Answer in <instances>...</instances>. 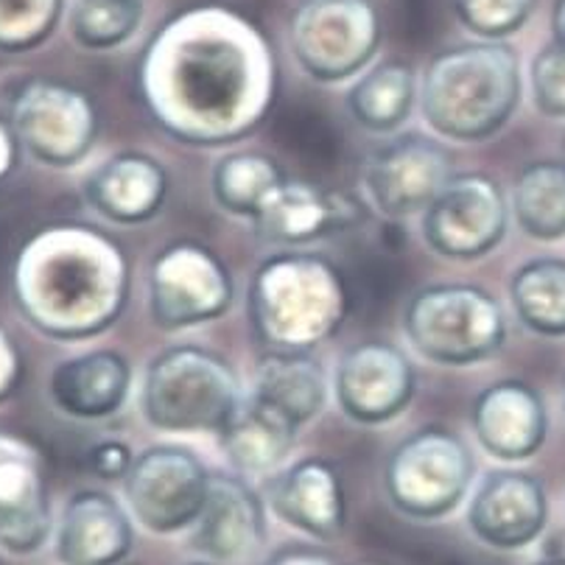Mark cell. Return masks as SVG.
Here are the masks:
<instances>
[{
	"label": "cell",
	"mask_w": 565,
	"mask_h": 565,
	"mask_svg": "<svg viewBox=\"0 0 565 565\" xmlns=\"http://www.w3.org/2000/svg\"><path fill=\"white\" fill-rule=\"evenodd\" d=\"M521 98V67L507 45H465L439 54L423 82V113L448 138L479 140L507 124Z\"/></svg>",
	"instance_id": "obj_1"
},
{
	"label": "cell",
	"mask_w": 565,
	"mask_h": 565,
	"mask_svg": "<svg viewBox=\"0 0 565 565\" xmlns=\"http://www.w3.org/2000/svg\"><path fill=\"white\" fill-rule=\"evenodd\" d=\"M348 300L344 280L322 258H271L255 275V322L282 350H306L331 337L348 313Z\"/></svg>",
	"instance_id": "obj_2"
},
{
	"label": "cell",
	"mask_w": 565,
	"mask_h": 565,
	"mask_svg": "<svg viewBox=\"0 0 565 565\" xmlns=\"http://www.w3.org/2000/svg\"><path fill=\"white\" fill-rule=\"evenodd\" d=\"M238 401L233 370L202 348L166 350L146 373V420L163 431H218Z\"/></svg>",
	"instance_id": "obj_3"
},
{
	"label": "cell",
	"mask_w": 565,
	"mask_h": 565,
	"mask_svg": "<svg viewBox=\"0 0 565 565\" xmlns=\"http://www.w3.org/2000/svg\"><path fill=\"white\" fill-rule=\"evenodd\" d=\"M412 344L443 364H473L504 342L501 306L476 286H434L412 300L406 313Z\"/></svg>",
	"instance_id": "obj_4"
},
{
	"label": "cell",
	"mask_w": 565,
	"mask_h": 565,
	"mask_svg": "<svg viewBox=\"0 0 565 565\" xmlns=\"http://www.w3.org/2000/svg\"><path fill=\"white\" fill-rule=\"evenodd\" d=\"M473 476V459L457 437L420 431L392 454L386 490L397 510L415 518H437L462 501Z\"/></svg>",
	"instance_id": "obj_5"
},
{
	"label": "cell",
	"mask_w": 565,
	"mask_h": 565,
	"mask_svg": "<svg viewBox=\"0 0 565 565\" xmlns=\"http://www.w3.org/2000/svg\"><path fill=\"white\" fill-rule=\"evenodd\" d=\"M291 43L311 76L339 82L373 56L379 23L367 0H308L295 14Z\"/></svg>",
	"instance_id": "obj_6"
},
{
	"label": "cell",
	"mask_w": 565,
	"mask_h": 565,
	"mask_svg": "<svg viewBox=\"0 0 565 565\" xmlns=\"http://www.w3.org/2000/svg\"><path fill=\"white\" fill-rule=\"evenodd\" d=\"M124 490L146 530L169 535L196 521L205 504L207 473L185 448H151L129 465Z\"/></svg>",
	"instance_id": "obj_7"
},
{
	"label": "cell",
	"mask_w": 565,
	"mask_h": 565,
	"mask_svg": "<svg viewBox=\"0 0 565 565\" xmlns=\"http://www.w3.org/2000/svg\"><path fill=\"white\" fill-rule=\"evenodd\" d=\"M426 238L448 258H479L490 253L507 230V205L488 177H457L426 207Z\"/></svg>",
	"instance_id": "obj_8"
},
{
	"label": "cell",
	"mask_w": 565,
	"mask_h": 565,
	"mask_svg": "<svg viewBox=\"0 0 565 565\" xmlns=\"http://www.w3.org/2000/svg\"><path fill=\"white\" fill-rule=\"evenodd\" d=\"M233 286L207 249L177 244L151 266V311L166 328L193 326L218 317L230 306Z\"/></svg>",
	"instance_id": "obj_9"
},
{
	"label": "cell",
	"mask_w": 565,
	"mask_h": 565,
	"mask_svg": "<svg viewBox=\"0 0 565 565\" xmlns=\"http://www.w3.org/2000/svg\"><path fill=\"white\" fill-rule=\"evenodd\" d=\"M381 213L392 218L426 211L451 182V160L426 138H401L370 157L364 174Z\"/></svg>",
	"instance_id": "obj_10"
},
{
	"label": "cell",
	"mask_w": 565,
	"mask_h": 565,
	"mask_svg": "<svg viewBox=\"0 0 565 565\" xmlns=\"http://www.w3.org/2000/svg\"><path fill=\"white\" fill-rule=\"evenodd\" d=\"M412 390L415 375L409 361L390 344H359L339 364V401L353 420H390L409 403Z\"/></svg>",
	"instance_id": "obj_11"
},
{
	"label": "cell",
	"mask_w": 565,
	"mask_h": 565,
	"mask_svg": "<svg viewBox=\"0 0 565 565\" xmlns=\"http://www.w3.org/2000/svg\"><path fill=\"white\" fill-rule=\"evenodd\" d=\"M470 526L488 546L521 548L546 526V493L535 476L495 470L470 504Z\"/></svg>",
	"instance_id": "obj_12"
},
{
	"label": "cell",
	"mask_w": 565,
	"mask_h": 565,
	"mask_svg": "<svg viewBox=\"0 0 565 565\" xmlns=\"http://www.w3.org/2000/svg\"><path fill=\"white\" fill-rule=\"evenodd\" d=\"M264 541V512L244 481L207 476L205 504L193 521L191 546L218 563L247 559Z\"/></svg>",
	"instance_id": "obj_13"
},
{
	"label": "cell",
	"mask_w": 565,
	"mask_h": 565,
	"mask_svg": "<svg viewBox=\"0 0 565 565\" xmlns=\"http://www.w3.org/2000/svg\"><path fill=\"white\" fill-rule=\"evenodd\" d=\"M481 446L499 459H526L546 439V406L541 395L518 381L481 392L473 409Z\"/></svg>",
	"instance_id": "obj_14"
},
{
	"label": "cell",
	"mask_w": 565,
	"mask_h": 565,
	"mask_svg": "<svg viewBox=\"0 0 565 565\" xmlns=\"http://www.w3.org/2000/svg\"><path fill=\"white\" fill-rule=\"evenodd\" d=\"M132 548V526L107 493H78L62 515L56 557L65 565H118Z\"/></svg>",
	"instance_id": "obj_15"
},
{
	"label": "cell",
	"mask_w": 565,
	"mask_h": 565,
	"mask_svg": "<svg viewBox=\"0 0 565 565\" xmlns=\"http://www.w3.org/2000/svg\"><path fill=\"white\" fill-rule=\"evenodd\" d=\"M271 507L286 523L319 541L344 530V493L337 470L322 459H306L277 476L269 490Z\"/></svg>",
	"instance_id": "obj_16"
},
{
	"label": "cell",
	"mask_w": 565,
	"mask_h": 565,
	"mask_svg": "<svg viewBox=\"0 0 565 565\" xmlns=\"http://www.w3.org/2000/svg\"><path fill=\"white\" fill-rule=\"evenodd\" d=\"M359 218L353 199L337 191L308 185H282L258 216V233L266 241H313L326 233L350 227Z\"/></svg>",
	"instance_id": "obj_17"
},
{
	"label": "cell",
	"mask_w": 565,
	"mask_h": 565,
	"mask_svg": "<svg viewBox=\"0 0 565 565\" xmlns=\"http://www.w3.org/2000/svg\"><path fill=\"white\" fill-rule=\"evenodd\" d=\"M166 196V171L143 154H120L87 182V199L113 222H143Z\"/></svg>",
	"instance_id": "obj_18"
},
{
	"label": "cell",
	"mask_w": 565,
	"mask_h": 565,
	"mask_svg": "<svg viewBox=\"0 0 565 565\" xmlns=\"http://www.w3.org/2000/svg\"><path fill=\"white\" fill-rule=\"evenodd\" d=\"M253 397L300 428L322 409L326 375L306 350H277L260 361Z\"/></svg>",
	"instance_id": "obj_19"
},
{
	"label": "cell",
	"mask_w": 565,
	"mask_h": 565,
	"mask_svg": "<svg viewBox=\"0 0 565 565\" xmlns=\"http://www.w3.org/2000/svg\"><path fill=\"white\" fill-rule=\"evenodd\" d=\"M54 401L73 417H107L118 409L129 390V364L118 353L82 355L54 373Z\"/></svg>",
	"instance_id": "obj_20"
},
{
	"label": "cell",
	"mask_w": 565,
	"mask_h": 565,
	"mask_svg": "<svg viewBox=\"0 0 565 565\" xmlns=\"http://www.w3.org/2000/svg\"><path fill=\"white\" fill-rule=\"evenodd\" d=\"M34 109H31L25 124H45L51 127L43 129L31 140L36 154H43L51 163H73L85 154L96 135V113L90 102L82 93H73L67 87L43 85L34 87Z\"/></svg>",
	"instance_id": "obj_21"
},
{
	"label": "cell",
	"mask_w": 565,
	"mask_h": 565,
	"mask_svg": "<svg viewBox=\"0 0 565 565\" xmlns=\"http://www.w3.org/2000/svg\"><path fill=\"white\" fill-rule=\"evenodd\" d=\"M297 428L260 401H238L218 434L227 457L249 473H264L286 459Z\"/></svg>",
	"instance_id": "obj_22"
},
{
	"label": "cell",
	"mask_w": 565,
	"mask_h": 565,
	"mask_svg": "<svg viewBox=\"0 0 565 565\" xmlns=\"http://www.w3.org/2000/svg\"><path fill=\"white\" fill-rule=\"evenodd\" d=\"M49 535V507L40 473L31 459L0 468V543L18 554L43 546Z\"/></svg>",
	"instance_id": "obj_23"
},
{
	"label": "cell",
	"mask_w": 565,
	"mask_h": 565,
	"mask_svg": "<svg viewBox=\"0 0 565 565\" xmlns=\"http://www.w3.org/2000/svg\"><path fill=\"white\" fill-rule=\"evenodd\" d=\"M512 306L526 328L543 337H565V260L537 258L512 277Z\"/></svg>",
	"instance_id": "obj_24"
},
{
	"label": "cell",
	"mask_w": 565,
	"mask_h": 565,
	"mask_svg": "<svg viewBox=\"0 0 565 565\" xmlns=\"http://www.w3.org/2000/svg\"><path fill=\"white\" fill-rule=\"evenodd\" d=\"M515 218L537 241L565 238V163H535L523 169L512 193Z\"/></svg>",
	"instance_id": "obj_25"
},
{
	"label": "cell",
	"mask_w": 565,
	"mask_h": 565,
	"mask_svg": "<svg viewBox=\"0 0 565 565\" xmlns=\"http://www.w3.org/2000/svg\"><path fill=\"white\" fill-rule=\"evenodd\" d=\"M286 185L280 169L269 157L260 154H230L216 166L213 191L227 211L238 216L258 218L266 211L277 191Z\"/></svg>",
	"instance_id": "obj_26"
},
{
	"label": "cell",
	"mask_w": 565,
	"mask_h": 565,
	"mask_svg": "<svg viewBox=\"0 0 565 565\" xmlns=\"http://www.w3.org/2000/svg\"><path fill=\"white\" fill-rule=\"evenodd\" d=\"M271 132L289 154L317 171H333L342 157V138H339L337 124L311 104H286L277 109Z\"/></svg>",
	"instance_id": "obj_27"
},
{
	"label": "cell",
	"mask_w": 565,
	"mask_h": 565,
	"mask_svg": "<svg viewBox=\"0 0 565 565\" xmlns=\"http://www.w3.org/2000/svg\"><path fill=\"white\" fill-rule=\"evenodd\" d=\"M412 98H415L412 67L401 65V62H390V65H381L379 71H373L364 82L353 87L350 109L367 129L386 132V129H395L409 115Z\"/></svg>",
	"instance_id": "obj_28"
},
{
	"label": "cell",
	"mask_w": 565,
	"mask_h": 565,
	"mask_svg": "<svg viewBox=\"0 0 565 565\" xmlns=\"http://www.w3.org/2000/svg\"><path fill=\"white\" fill-rule=\"evenodd\" d=\"M140 23V0H78L73 31L90 49H113L132 36Z\"/></svg>",
	"instance_id": "obj_29"
},
{
	"label": "cell",
	"mask_w": 565,
	"mask_h": 565,
	"mask_svg": "<svg viewBox=\"0 0 565 565\" xmlns=\"http://www.w3.org/2000/svg\"><path fill=\"white\" fill-rule=\"evenodd\" d=\"M60 9V0H0V43L9 49L43 40Z\"/></svg>",
	"instance_id": "obj_30"
},
{
	"label": "cell",
	"mask_w": 565,
	"mask_h": 565,
	"mask_svg": "<svg viewBox=\"0 0 565 565\" xmlns=\"http://www.w3.org/2000/svg\"><path fill=\"white\" fill-rule=\"evenodd\" d=\"M535 0H457V12L481 36H507L530 18Z\"/></svg>",
	"instance_id": "obj_31"
},
{
	"label": "cell",
	"mask_w": 565,
	"mask_h": 565,
	"mask_svg": "<svg viewBox=\"0 0 565 565\" xmlns=\"http://www.w3.org/2000/svg\"><path fill=\"white\" fill-rule=\"evenodd\" d=\"M532 93L541 113L565 118V43L554 40L532 62Z\"/></svg>",
	"instance_id": "obj_32"
},
{
	"label": "cell",
	"mask_w": 565,
	"mask_h": 565,
	"mask_svg": "<svg viewBox=\"0 0 565 565\" xmlns=\"http://www.w3.org/2000/svg\"><path fill=\"white\" fill-rule=\"evenodd\" d=\"M386 258H364V264L355 271V280L350 286V295L364 297L367 302H384L392 291H397V275L392 266L384 264Z\"/></svg>",
	"instance_id": "obj_33"
},
{
	"label": "cell",
	"mask_w": 565,
	"mask_h": 565,
	"mask_svg": "<svg viewBox=\"0 0 565 565\" xmlns=\"http://www.w3.org/2000/svg\"><path fill=\"white\" fill-rule=\"evenodd\" d=\"M129 465V448L120 446V443H102L98 448H93L90 454V468L93 473H98L102 479H118V476H127Z\"/></svg>",
	"instance_id": "obj_34"
},
{
	"label": "cell",
	"mask_w": 565,
	"mask_h": 565,
	"mask_svg": "<svg viewBox=\"0 0 565 565\" xmlns=\"http://www.w3.org/2000/svg\"><path fill=\"white\" fill-rule=\"evenodd\" d=\"M266 565H333V559L328 557V554L317 552V548L289 546V548H280L277 554H271Z\"/></svg>",
	"instance_id": "obj_35"
},
{
	"label": "cell",
	"mask_w": 565,
	"mask_h": 565,
	"mask_svg": "<svg viewBox=\"0 0 565 565\" xmlns=\"http://www.w3.org/2000/svg\"><path fill=\"white\" fill-rule=\"evenodd\" d=\"M552 29H554V40H563L565 43V0H557V3H554Z\"/></svg>",
	"instance_id": "obj_36"
},
{
	"label": "cell",
	"mask_w": 565,
	"mask_h": 565,
	"mask_svg": "<svg viewBox=\"0 0 565 565\" xmlns=\"http://www.w3.org/2000/svg\"><path fill=\"white\" fill-rule=\"evenodd\" d=\"M537 565H565V557H554V559H543V563Z\"/></svg>",
	"instance_id": "obj_37"
},
{
	"label": "cell",
	"mask_w": 565,
	"mask_h": 565,
	"mask_svg": "<svg viewBox=\"0 0 565 565\" xmlns=\"http://www.w3.org/2000/svg\"><path fill=\"white\" fill-rule=\"evenodd\" d=\"M199 565H207V563H199Z\"/></svg>",
	"instance_id": "obj_38"
}]
</instances>
